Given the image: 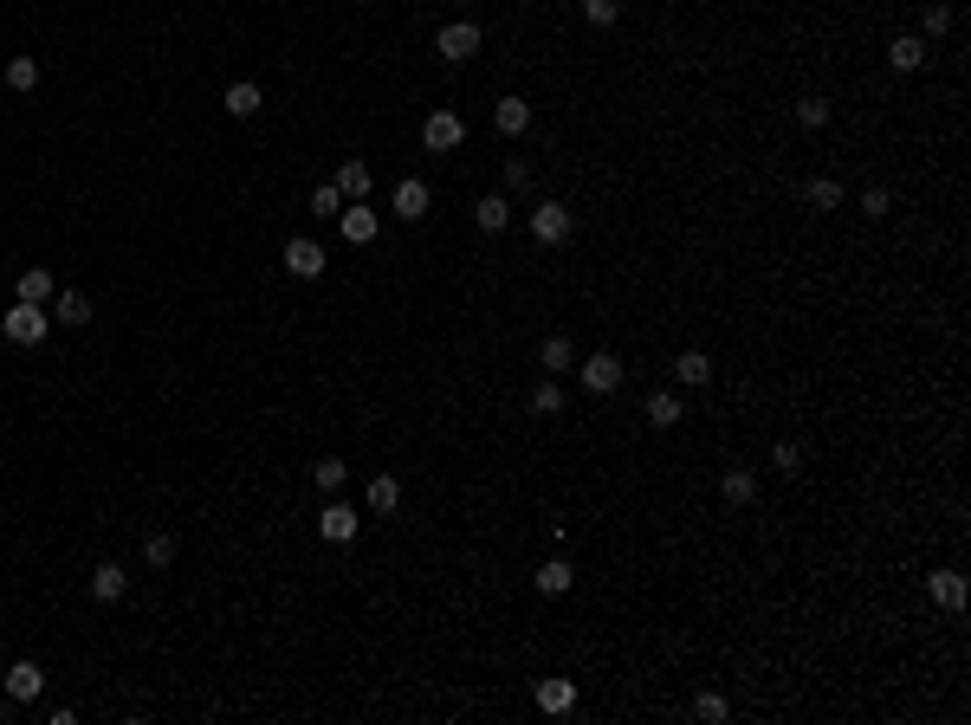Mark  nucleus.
I'll return each mask as SVG.
<instances>
[{"instance_id": "14", "label": "nucleus", "mask_w": 971, "mask_h": 725, "mask_svg": "<svg viewBox=\"0 0 971 725\" xmlns=\"http://www.w3.org/2000/svg\"><path fill=\"white\" fill-rule=\"evenodd\" d=\"M887 65H894V72H920V65H926V39L920 33L887 39Z\"/></svg>"}, {"instance_id": "16", "label": "nucleus", "mask_w": 971, "mask_h": 725, "mask_svg": "<svg viewBox=\"0 0 971 725\" xmlns=\"http://www.w3.org/2000/svg\"><path fill=\"white\" fill-rule=\"evenodd\" d=\"M473 221H480L486 234H505V227H512V195H480L473 201Z\"/></svg>"}, {"instance_id": "37", "label": "nucleus", "mask_w": 971, "mask_h": 725, "mask_svg": "<svg viewBox=\"0 0 971 725\" xmlns=\"http://www.w3.org/2000/svg\"><path fill=\"white\" fill-rule=\"evenodd\" d=\"M939 33H952V7H926V20H920V39H939Z\"/></svg>"}, {"instance_id": "12", "label": "nucleus", "mask_w": 971, "mask_h": 725, "mask_svg": "<svg viewBox=\"0 0 971 725\" xmlns=\"http://www.w3.org/2000/svg\"><path fill=\"white\" fill-rule=\"evenodd\" d=\"M570 706H577V680L570 674L538 680V713H570Z\"/></svg>"}, {"instance_id": "23", "label": "nucleus", "mask_w": 971, "mask_h": 725, "mask_svg": "<svg viewBox=\"0 0 971 725\" xmlns=\"http://www.w3.org/2000/svg\"><path fill=\"white\" fill-rule=\"evenodd\" d=\"M719 492H726V505H751V499H758V473H751V467H726Z\"/></svg>"}, {"instance_id": "24", "label": "nucleus", "mask_w": 971, "mask_h": 725, "mask_svg": "<svg viewBox=\"0 0 971 725\" xmlns=\"http://www.w3.org/2000/svg\"><path fill=\"white\" fill-rule=\"evenodd\" d=\"M337 195H344V201H369V162L350 156L344 169H337Z\"/></svg>"}, {"instance_id": "8", "label": "nucleus", "mask_w": 971, "mask_h": 725, "mask_svg": "<svg viewBox=\"0 0 971 725\" xmlns=\"http://www.w3.org/2000/svg\"><path fill=\"white\" fill-rule=\"evenodd\" d=\"M337 227H344V240L350 246H369L382 234V214L369 208V201H344V214H337Z\"/></svg>"}, {"instance_id": "7", "label": "nucleus", "mask_w": 971, "mask_h": 725, "mask_svg": "<svg viewBox=\"0 0 971 725\" xmlns=\"http://www.w3.org/2000/svg\"><path fill=\"white\" fill-rule=\"evenodd\" d=\"M318 531H324V538H331V544H350V538H357V531H363V512H357V505H350V499H331V505H324V512H318Z\"/></svg>"}, {"instance_id": "15", "label": "nucleus", "mask_w": 971, "mask_h": 725, "mask_svg": "<svg viewBox=\"0 0 971 725\" xmlns=\"http://www.w3.org/2000/svg\"><path fill=\"white\" fill-rule=\"evenodd\" d=\"M428 208H434L428 182H415V175H408V182H395V214H402V221H421Z\"/></svg>"}, {"instance_id": "2", "label": "nucleus", "mask_w": 971, "mask_h": 725, "mask_svg": "<svg viewBox=\"0 0 971 725\" xmlns=\"http://www.w3.org/2000/svg\"><path fill=\"white\" fill-rule=\"evenodd\" d=\"M434 52H441V59H454V65L480 59V26H473V20H447L441 33H434Z\"/></svg>"}, {"instance_id": "6", "label": "nucleus", "mask_w": 971, "mask_h": 725, "mask_svg": "<svg viewBox=\"0 0 971 725\" xmlns=\"http://www.w3.org/2000/svg\"><path fill=\"white\" fill-rule=\"evenodd\" d=\"M570 227H577V221H570L564 201H538V208H531V234H538L544 246H564V240H570Z\"/></svg>"}, {"instance_id": "5", "label": "nucleus", "mask_w": 971, "mask_h": 725, "mask_svg": "<svg viewBox=\"0 0 971 725\" xmlns=\"http://www.w3.org/2000/svg\"><path fill=\"white\" fill-rule=\"evenodd\" d=\"M421 143H428L434 156H447V149L467 143V123H460L454 111H428V123H421Z\"/></svg>"}, {"instance_id": "20", "label": "nucleus", "mask_w": 971, "mask_h": 725, "mask_svg": "<svg viewBox=\"0 0 971 725\" xmlns=\"http://www.w3.org/2000/svg\"><path fill=\"white\" fill-rule=\"evenodd\" d=\"M674 376L687 382V389H706V382H713V357H706V350H680V357H674Z\"/></svg>"}, {"instance_id": "13", "label": "nucleus", "mask_w": 971, "mask_h": 725, "mask_svg": "<svg viewBox=\"0 0 971 725\" xmlns=\"http://www.w3.org/2000/svg\"><path fill=\"white\" fill-rule=\"evenodd\" d=\"M363 505H369L376 518H389L395 505H402V480H395V473H376V480L363 486Z\"/></svg>"}, {"instance_id": "32", "label": "nucleus", "mask_w": 971, "mask_h": 725, "mask_svg": "<svg viewBox=\"0 0 971 725\" xmlns=\"http://www.w3.org/2000/svg\"><path fill=\"white\" fill-rule=\"evenodd\" d=\"M311 214H318V221H337V214H344V195H337V182L311 188Z\"/></svg>"}, {"instance_id": "26", "label": "nucleus", "mask_w": 971, "mask_h": 725, "mask_svg": "<svg viewBox=\"0 0 971 725\" xmlns=\"http://www.w3.org/2000/svg\"><path fill=\"white\" fill-rule=\"evenodd\" d=\"M0 78H7V91H33L39 85V59H33V52H13Z\"/></svg>"}, {"instance_id": "36", "label": "nucleus", "mask_w": 971, "mask_h": 725, "mask_svg": "<svg viewBox=\"0 0 971 725\" xmlns=\"http://www.w3.org/2000/svg\"><path fill=\"white\" fill-rule=\"evenodd\" d=\"M583 20H590V26H615V20H622V0H583Z\"/></svg>"}, {"instance_id": "22", "label": "nucleus", "mask_w": 971, "mask_h": 725, "mask_svg": "<svg viewBox=\"0 0 971 725\" xmlns=\"http://www.w3.org/2000/svg\"><path fill=\"white\" fill-rule=\"evenodd\" d=\"M13 292H20L26 305H52V298H59V292H52V272H46V266H26V272H20V285H13Z\"/></svg>"}, {"instance_id": "10", "label": "nucleus", "mask_w": 971, "mask_h": 725, "mask_svg": "<svg viewBox=\"0 0 971 725\" xmlns=\"http://www.w3.org/2000/svg\"><path fill=\"white\" fill-rule=\"evenodd\" d=\"M926 596H933L939 609H952V615H959L971 590H965V577H959V570H933V577H926Z\"/></svg>"}, {"instance_id": "33", "label": "nucleus", "mask_w": 971, "mask_h": 725, "mask_svg": "<svg viewBox=\"0 0 971 725\" xmlns=\"http://www.w3.org/2000/svg\"><path fill=\"white\" fill-rule=\"evenodd\" d=\"M726 713H732V700H726V693H713V687H706L700 700H693V719H706V725H719Z\"/></svg>"}, {"instance_id": "30", "label": "nucleus", "mask_w": 971, "mask_h": 725, "mask_svg": "<svg viewBox=\"0 0 971 725\" xmlns=\"http://www.w3.org/2000/svg\"><path fill=\"white\" fill-rule=\"evenodd\" d=\"M803 195H810V208H842V201H849V195H842V182H836V175H816V182L803 188Z\"/></svg>"}, {"instance_id": "34", "label": "nucleus", "mask_w": 971, "mask_h": 725, "mask_svg": "<svg viewBox=\"0 0 971 725\" xmlns=\"http://www.w3.org/2000/svg\"><path fill=\"white\" fill-rule=\"evenodd\" d=\"M771 467L777 473H803V441H777L771 447Z\"/></svg>"}, {"instance_id": "17", "label": "nucleus", "mask_w": 971, "mask_h": 725, "mask_svg": "<svg viewBox=\"0 0 971 725\" xmlns=\"http://www.w3.org/2000/svg\"><path fill=\"white\" fill-rule=\"evenodd\" d=\"M123 590H130V570H123V564H98V570H91V596H98V603H123Z\"/></svg>"}, {"instance_id": "28", "label": "nucleus", "mask_w": 971, "mask_h": 725, "mask_svg": "<svg viewBox=\"0 0 971 725\" xmlns=\"http://www.w3.org/2000/svg\"><path fill=\"white\" fill-rule=\"evenodd\" d=\"M570 583H577V570H570V564H564V557H551V564H544V570H538V590H544V596H564V590H570Z\"/></svg>"}, {"instance_id": "11", "label": "nucleus", "mask_w": 971, "mask_h": 725, "mask_svg": "<svg viewBox=\"0 0 971 725\" xmlns=\"http://www.w3.org/2000/svg\"><path fill=\"white\" fill-rule=\"evenodd\" d=\"M641 415H648V428H680V415H687V402H680L674 389H654L648 402H641Z\"/></svg>"}, {"instance_id": "29", "label": "nucleus", "mask_w": 971, "mask_h": 725, "mask_svg": "<svg viewBox=\"0 0 971 725\" xmlns=\"http://www.w3.org/2000/svg\"><path fill=\"white\" fill-rule=\"evenodd\" d=\"M531 415H564V389H557V376H544L538 389H531Z\"/></svg>"}, {"instance_id": "4", "label": "nucleus", "mask_w": 971, "mask_h": 725, "mask_svg": "<svg viewBox=\"0 0 971 725\" xmlns=\"http://www.w3.org/2000/svg\"><path fill=\"white\" fill-rule=\"evenodd\" d=\"M0 693H7L13 706H33L39 693H46V667H39V661H13L7 680H0Z\"/></svg>"}, {"instance_id": "38", "label": "nucleus", "mask_w": 971, "mask_h": 725, "mask_svg": "<svg viewBox=\"0 0 971 725\" xmlns=\"http://www.w3.org/2000/svg\"><path fill=\"white\" fill-rule=\"evenodd\" d=\"M887 208H894V195H887V188H868V195H861V214H868V221H881Z\"/></svg>"}, {"instance_id": "18", "label": "nucleus", "mask_w": 971, "mask_h": 725, "mask_svg": "<svg viewBox=\"0 0 971 725\" xmlns=\"http://www.w3.org/2000/svg\"><path fill=\"white\" fill-rule=\"evenodd\" d=\"M492 123H499V136H525L531 130V104L525 98H499L492 104Z\"/></svg>"}, {"instance_id": "35", "label": "nucleus", "mask_w": 971, "mask_h": 725, "mask_svg": "<svg viewBox=\"0 0 971 725\" xmlns=\"http://www.w3.org/2000/svg\"><path fill=\"white\" fill-rule=\"evenodd\" d=\"M797 123H803V130H823V123H829V98H797Z\"/></svg>"}, {"instance_id": "25", "label": "nucleus", "mask_w": 971, "mask_h": 725, "mask_svg": "<svg viewBox=\"0 0 971 725\" xmlns=\"http://www.w3.org/2000/svg\"><path fill=\"white\" fill-rule=\"evenodd\" d=\"M538 363H544V376H564V369H577V350H570V337H544Z\"/></svg>"}, {"instance_id": "39", "label": "nucleus", "mask_w": 971, "mask_h": 725, "mask_svg": "<svg viewBox=\"0 0 971 725\" xmlns=\"http://www.w3.org/2000/svg\"><path fill=\"white\" fill-rule=\"evenodd\" d=\"M505 188H531V162H518V156L505 162Z\"/></svg>"}, {"instance_id": "27", "label": "nucleus", "mask_w": 971, "mask_h": 725, "mask_svg": "<svg viewBox=\"0 0 971 725\" xmlns=\"http://www.w3.org/2000/svg\"><path fill=\"white\" fill-rule=\"evenodd\" d=\"M344 480H350V467L337 454H324L318 467H311V486H318V492H344Z\"/></svg>"}, {"instance_id": "9", "label": "nucleus", "mask_w": 971, "mask_h": 725, "mask_svg": "<svg viewBox=\"0 0 971 725\" xmlns=\"http://www.w3.org/2000/svg\"><path fill=\"white\" fill-rule=\"evenodd\" d=\"M285 272H292V279H318V272H324V246L318 240H305V234H298V240H285Z\"/></svg>"}, {"instance_id": "21", "label": "nucleus", "mask_w": 971, "mask_h": 725, "mask_svg": "<svg viewBox=\"0 0 971 725\" xmlns=\"http://www.w3.org/2000/svg\"><path fill=\"white\" fill-rule=\"evenodd\" d=\"M259 104H266V98H259V85H253V78H240V85H227L221 111L227 117H259Z\"/></svg>"}, {"instance_id": "1", "label": "nucleus", "mask_w": 971, "mask_h": 725, "mask_svg": "<svg viewBox=\"0 0 971 725\" xmlns=\"http://www.w3.org/2000/svg\"><path fill=\"white\" fill-rule=\"evenodd\" d=\"M0 331H7V344L33 350L39 337L52 331V311H46V305H26V298H20V305H13V311H0Z\"/></svg>"}, {"instance_id": "19", "label": "nucleus", "mask_w": 971, "mask_h": 725, "mask_svg": "<svg viewBox=\"0 0 971 725\" xmlns=\"http://www.w3.org/2000/svg\"><path fill=\"white\" fill-rule=\"evenodd\" d=\"M52 318H59L65 331H85V324H91V298L85 292H59V298H52Z\"/></svg>"}, {"instance_id": "40", "label": "nucleus", "mask_w": 971, "mask_h": 725, "mask_svg": "<svg viewBox=\"0 0 971 725\" xmlns=\"http://www.w3.org/2000/svg\"><path fill=\"white\" fill-rule=\"evenodd\" d=\"M7 706H13V700H7V693H0V719H7Z\"/></svg>"}, {"instance_id": "3", "label": "nucleus", "mask_w": 971, "mask_h": 725, "mask_svg": "<svg viewBox=\"0 0 971 725\" xmlns=\"http://www.w3.org/2000/svg\"><path fill=\"white\" fill-rule=\"evenodd\" d=\"M577 376H583L590 395H615V389H622V357H615V350H596V357L577 363Z\"/></svg>"}, {"instance_id": "31", "label": "nucleus", "mask_w": 971, "mask_h": 725, "mask_svg": "<svg viewBox=\"0 0 971 725\" xmlns=\"http://www.w3.org/2000/svg\"><path fill=\"white\" fill-rule=\"evenodd\" d=\"M143 564H149V570H169V564H175V538H169V531H149Z\"/></svg>"}]
</instances>
